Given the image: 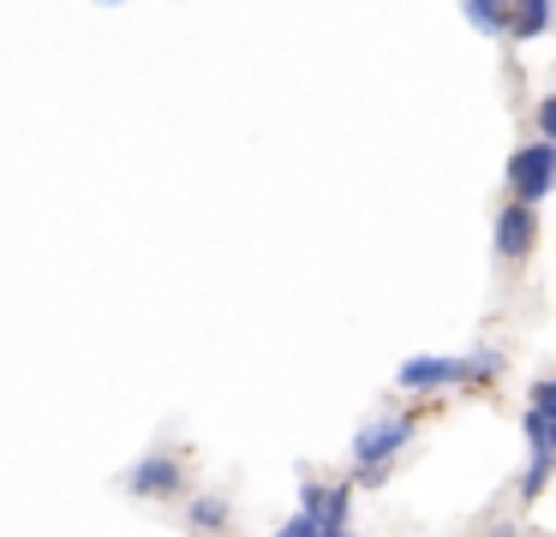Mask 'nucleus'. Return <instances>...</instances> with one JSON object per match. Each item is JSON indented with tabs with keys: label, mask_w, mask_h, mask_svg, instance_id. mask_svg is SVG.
Listing matches in <instances>:
<instances>
[{
	"label": "nucleus",
	"mask_w": 556,
	"mask_h": 537,
	"mask_svg": "<svg viewBox=\"0 0 556 537\" xmlns=\"http://www.w3.org/2000/svg\"><path fill=\"white\" fill-rule=\"evenodd\" d=\"M527 484H520V496H544V484H551V465H556V382H532V400H527Z\"/></svg>",
	"instance_id": "nucleus-1"
},
{
	"label": "nucleus",
	"mask_w": 556,
	"mask_h": 537,
	"mask_svg": "<svg viewBox=\"0 0 556 537\" xmlns=\"http://www.w3.org/2000/svg\"><path fill=\"white\" fill-rule=\"evenodd\" d=\"M556 186V143H527V150L508 155V191H515V203H544Z\"/></svg>",
	"instance_id": "nucleus-2"
},
{
	"label": "nucleus",
	"mask_w": 556,
	"mask_h": 537,
	"mask_svg": "<svg viewBox=\"0 0 556 537\" xmlns=\"http://www.w3.org/2000/svg\"><path fill=\"white\" fill-rule=\"evenodd\" d=\"M407 442H413V418L407 412L377 418V424H365L359 436H353V460H359V472H383V465L395 460Z\"/></svg>",
	"instance_id": "nucleus-3"
},
{
	"label": "nucleus",
	"mask_w": 556,
	"mask_h": 537,
	"mask_svg": "<svg viewBox=\"0 0 556 537\" xmlns=\"http://www.w3.org/2000/svg\"><path fill=\"white\" fill-rule=\"evenodd\" d=\"M126 484V496H144V501H156V496H186V465L174 460V453H150V460H138L132 472L121 477Z\"/></svg>",
	"instance_id": "nucleus-4"
},
{
	"label": "nucleus",
	"mask_w": 556,
	"mask_h": 537,
	"mask_svg": "<svg viewBox=\"0 0 556 537\" xmlns=\"http://www.w3.org/2000/svg\"><path fill=\"white\" fill-rule=\"evenodd\" d=\"M527 251H532V209L527 203H503V215H496V257L520 263Z\"/></svg>",
	"instance_id": "nucleus-5"
},
{
	"label": "nucleus",
	"mask_w": 556,
	"mask_h": 537,
	"mask_svg": "<svg viewBox=\"0 0 556 537\" xmlns=\"http://www.w3.org/2000/svg\"><path fill=\"white\" fill-rule=\"evenodd\" d=\"M395 382H401V388H413V394L455 388V382H460V365H455V358H407V365L395 370Z\"/></svg>",
	"instance_id": "nucleus-6"
},
{
	"label": "nucleus",
	"mask_w": 556,
	"mask_h": 537,
	"mask_svg": "<svg viewBox=\"0 0 556 537\" xmlns=\"http://www.w3.org/2000/svg\"><path fill=\"white\" fill-rule=\"evenodd\" d=\"M508 30L515 36H544L551 30V0H508Z\"/></svg>",
	"instance_id": "nucleus-7"
},
{
	"label": "nucleus",
	"mask_w": 556,
	"mask_h": 537,
	"mask_svg": "<svg viewBox=\"0 0 556 537\" xmlns=\"http://www.w3.org/2000/svg\"><path fill=\"white\" fill-rule=\"evenodd\" d=\"M460 12H467L484 36H503L508 30V0H460Z\"/></svg>",
	"instance_id": "nucleus-8"
},
{
	"label": "nucleus",
	"mask_w": 556,
	"mask_h": 537,
	"mask_svg": "<svg viewBox=\"0 0 556 537\" xmlns=\"http://www.w3.org/2000/svg\"><path fill=\"white\" fill-rule=\"evenodd\" d=\"M455 365H460V388H467V382H491L496 370H503V353H496V346H479V353L455 358Z\"/></svg>",
	"instance_id": "nucleus-9"
},
{
	"label": "nucleus",
	"mask_w": 556,
	"mask_h": 537,
	"mask_svg": "<svg viewBox=\"0 0 556 537\" xmlns=\"http://www.w3.org/2000/svg\"><path fill=\"white\" fill-rule=\"evenodd\" d=\"M228 525V501L222 496H198L192 501V532H222Z\"/></svg>",
	"instance_id": "nucleus-10"
},
{
	"label": "nucleus",
	"mask_w": 556,
	"mask_h": 537,
	"mask_svg": "<svg viewBox=\"0 0 556 537\" xmlns=\"http://www.w3.org/2000/svg\"><path fill=\"white\" fill-rule=\"evenodd\" d=\"M324 501H329V484H300V513H312L324 525Z\"/></svg>",
	"instance_id": "nucleus-11"
},
{
	"label": "nucleus",
	"mask_w": 556,
	"mask_h": 537,
	"mask_svg": "<svg viewBox=\"0 0 556 537\" xmlns=\"http://www.w3.org/2000/svg\"><path fill=\"white\" fill-rule=\"evenodd\" d=\"M276 537H324V525H317V520H312V513H293V520H288V525H281V532H276Z\"/></svg>",
	"instance_id": "nucleus-12"
},
{
	"label": "nucleus",
	"mask_w": 556,
	"mask_h": 537,
	"mask_svg": "<svg viewBox=\"0 0 556 537\" xmlns=\"http://www.w3.org/2000/svg\"><path fill=\"white\" fill-rule=\"evenodd\" d=\"M539 138H544V143L556 138V102H551V95L539 102Z\"/></svg>",
	"instance_id": "nucleus-13"
},
{
	"label": "nucleus",
	"mask_w": 556,
	"mask_h": 537,
	"mask_svg": "<svg viewBox=\"0 0 556 537\" xmlns=\"http://www.w3.org/2000/svg\"><path fill=\"white\" fill-rule=\"evenodd\" d=\"M324 537H353V532H348V525H324Z\"/></svg>",
	"instance_id": "nucleus-14"
},
{
	"label": "nucleus",
	"mask_w": 556,
	"mask_h": 537,
	"mask_svg": "<svg viewBox=\"0 0 556 537\" xmlns=\"http://www.w3.org/2000/svg\"><path fill=\"white\" fill-rule=\"evenodd\" d=\"M102 7H126V0H102Z\"/></svg>",
	"instance_id": "nucleus-15"
}]
</instances>
